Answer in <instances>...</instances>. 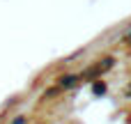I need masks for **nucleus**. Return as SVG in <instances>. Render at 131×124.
Masks as SVG:
<instances>
[{
    "label": "nucleus",
    "mask_w": 131,
    "mask_h": 124,
    "mask_svg": "<svg viewBox=\"0 0 131 124\" xmlns=\"http://www.w3.org/2000/svg\"><path fill=\"white\" fill-rule=\"evenodd\" d=\"M106 92V85L104 83H94V94H104Z\"/></svg>",
    "instance_id": "f257e3e1"
}]
</instances>
